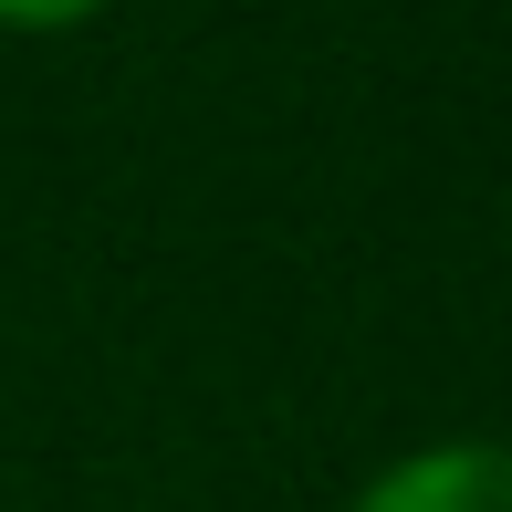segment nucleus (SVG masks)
Segmentation results:
<instances>
[{
  "label": "nucleus",
  "instance_id": "nucleus-1",
  "mask_svg": "<svg viewBox=\"0 0 512 512\" xmlns=\"http://www.w3.org/2000/svg\"><path fill=\"white\" fill-rule=\"evenodd\" d=\"M356 512H512V450L492 439H450V450H408L398 471H377Z\"/></svg>",
  "mask_w": 512,
  "mask_h": 512
},
{
  "label": "nucleus",
  "instance_id": "nucleus-2",
  "mask_svg": "<svg viewBox=\"0 0 512 512\" xmlns=\"http://www.w3.org/2000/svg\"><path fill=\"white\" fill-rule=\"evenodd\" d=\"M84 11H105V0H0V32H63Z\"/></svg>",
  "mask_w": 512,
  "mask_h": 512
}]
</instances>
